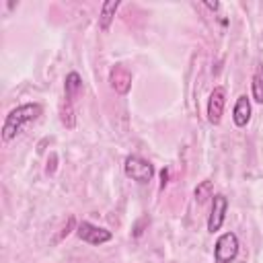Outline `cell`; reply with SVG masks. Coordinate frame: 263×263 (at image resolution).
Instances as JSON below:
<instances>
[{
  "label": "cell",
  "instance_id": "obj_1",
  "mask_svg": "<svg viewBox=\"0 0 263 263\" xmlns=\"http://www.w3.org/2000/svg\"><path fill=\"white\" fill-rule=\"evenodd\" d=\"M41 115V105L39 103H25V105H18L16 109H12L6 119H4V125H2V140L4 142H10L12 138H16L25 125H29L31 121H35L37 117Z\"/></svg>",
  "mask_w": 263,
  "mask_h": 263
},
{
  "label": "cell",
  "instance_id": "obj_2",
  "mask_svg": "<svg viewBox=\"0 0 263 263\" xmlns=\"http://www.w3.org/2000/svg\"><path fill=\"white\" fill-rule=\"evenodd\" d=\"M123 171H125V175L129 179H134L138 183H148L152 179V175H154V166L148 160H144L142 156H136V154H132V156L125 158Z\"/></svg>",
  "mask_w": 263,
  "mask_h": 263
},
{
  "label": "cell",
  "instance_id": "obj_3",
  "mask_svg": "<svg viewBox=\"0 0 263 263\" xmlns=\"http://www.w3.org/2000/svg\"><path fill=\"white\" fill-rule=\"evenodd\" d=\"M238 253V238L234 232H224L218 236L216 247H214V257L218 263H230L234 261Z\"/></svg>",
  "mask_w": 263,
  "mask_h": 263
},
{
  "label": "cell",
  "instance_id": "obj_4",
  "mask_svg": "<svg viewBox=\"0 0 263 263\" xmlns=\"http://www.w3.org/2000/svg\"><path fill=\"white\" fill-rule=\"evenodd\" d=\"M76 234L80 240L88 242V245H103V242H109L113 238V234L107 230V228H101V226H95L90 222H80L76 226Z\"/></svg>",
  "mask_w": 263,
  "mask_h": 263
},
{
  "label": "cell",
  "instance_id": "obj_5",
  "mask_svg": "<svg viewBox=\"0 0 263 263\" xmlns=\"http://www.w3.org/2000/svg\"><path fill=\"white\" fill-rule=\"evenodd\" d=\"M224 103H226V90L222 86H216L208 99V121L218 125L222 121V113H224Z\"/></svg>",
  "mask_w": 263,
  "mask_h": 263
},
{
  "label": "cell",
  "instance_id": "obj_6",
  "mask_svg": "<svg viewBox=\"0 0 263 263\" xmlns=\"http://www.w3.org/2000/svg\"><path fill=\"white\" fill-rule=\"evenodd\" d=\"M226 208H228V199L222 193L212 197V212H210V218H208V230L210 232L220 230V226L224 224V218H226Z\"/></svg>",
  "mask_w": 263,
  "mask_h": 263
},
{
  "label": "cell",
  "instance_id": "obj_7",
  "mask_svg": "<svg viewBox=\"0 0 263 263\" xmlns=\"http://www.w3.org/2000/svg\"><path fill=\"white\" fill-rule=\"evenodd\" d=\"M109 84H111V88H113L115 92L127 95L129 88H132V74H129V70L123 68L121 64L113 66L111 72H109Z\"/></svg>",
  "mask_w": 263,
  "mask_h": 263
},
{
  "label": "cell",
  "instance_id": "obj_8",
  "mask_svg": "<svg viewBox=\"0 0 263 263\" xmlns=\"http://www.w3.org/2000/svg\"><path fill=\"white\" fill-rule=\"evenodd\" d=\"M249 119H251V101L247 95H240L232 109V121H234V125L245 127L249 123Z\"/></svg>",
  "mask_w": 263,
  "mask_h": 263
},
{
  "label": "cell",
  "instance_id": "obj_9",
  "mask_svg": "<svg viewBox=\"0 0 263 263\" xmlns=\"http://www.w3.org/2000/svg\"><path fill=\"white\" fill-rule=\"evenodd\" d=\"M117 8H119V0H107V2H103V6H101V16H99V27H101L103 31L109 29V25H111V21H113Z\"/></svg>",
  "mask_w": 263,
  "mask_h": 263
},
{
  "label": "cell",
  "instance_id": "obj_10",
  "mask_svg": "<svg viewBox=\"0 0 263 263\" xmlns=\"http://www.w3.org/2000/svg\"><path fill=\"white\" fill-rule=\"evenodd\" d=\"M80 90H82V80H80L78 72H70V74L66 76V80H64V92H66V101L74 103V99H76V95H78Z\"/></svg>",
  "mask_w": 263,
  "mask_h": 263
},
{
  "label": "cell",
  "instance_id": "obj_11",
  "mask_svg": "<svg viewBox=\"0 0 263 263\" xmlns=\"http://www.w3.org/2000/svg\"><path fill=\"white\" fill-rule=\"evenodd\" d=\"M251 86H253V99L257 103H263V66H257Z\"/></svg>",
  "mask_w": 263,
  "mask_h": 263
},
{
  "label": "cell",
  "instance_id": "obj_12",
  "mask_svg": "<svg viewBox=\"0 0 263 263\" xmlns=\"http://www.w3.org/2000/svg\"><path fill=\"white\" fill-rule=\"evenodd\" d=\"M60 117H62V123L66 127H74L76 119H74V109H72V103L70 101H64V105L60 109Z\"/></svg>",
  "mask_w": 263,
  "mask_h": 263
},
{
  "label": "cell",
  "instance_id": "obj_13",
  "mask_svg": "<svg viewBox=\"0 0 263 263\" xmlns=\"http://www.w3.org/2000/svg\"><path fill=\"white\" fill-rule=\"evenodd\" d=\"M208 197H212V181H201L195 187V199L197 203H203Z\"/></svg>",
  "mask_w": 263,
  "mask_h": 263
},
{
  "label": "cell",
  "instance_id": "obj_14",
  "mask_svg": "<svg viewBox=\"0 0 263 263\" xmlns=\"http://www.w3.org/2000/svg\"><path fill=\"white\" fill-rule=\"evenodd\" d=\"M166 181H168V171H166V168H162V171H160V187H164V185H166Z\"/></svg>",
  "mask_w": 263,
  "mask_h": 263
},
{
  "label": "cell",
  "instance_id": "obj_15",
  "mask_svg": "<svg viewBox=\"0 0 263 263\" xmlns=\"http://www.w3.org/2000/svg\"><path fill=\"white\" fill-rule=\"evenodd\" d=\"M205 6H208V8H212V10H218V8H220V4H218V2H205Z\"/></svg>",
  "mask_w": 263,
  "mask_h": 263
}]
</instances>
